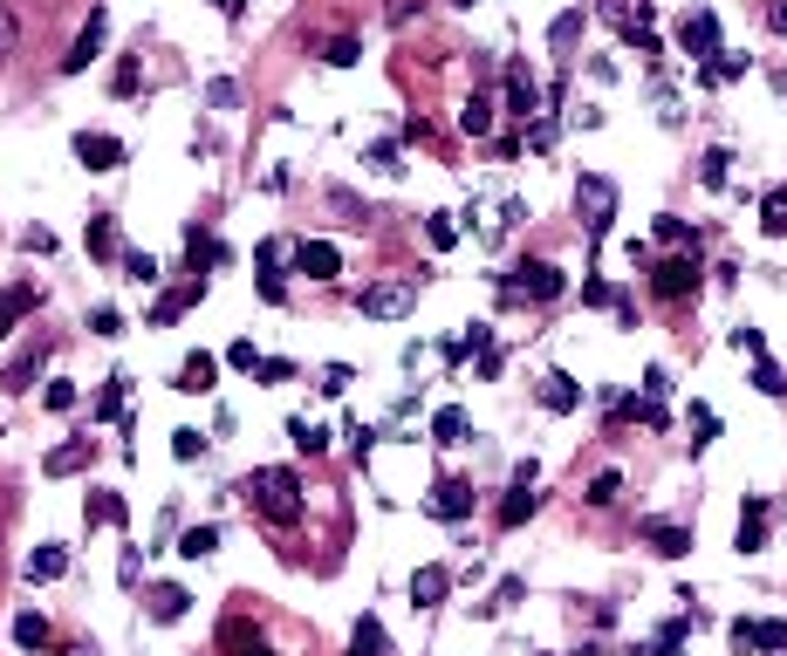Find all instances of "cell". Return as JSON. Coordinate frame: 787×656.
Segmentation results:
<instances>
[{
	"instance_id": "obj_25",
	"label": "cell",
	"mask_w": 787,
	"mask_h": 656,
	"mask_svg": "<svg viewBox=\"0 0 787 656\" xmlns=\"http://www.w3.org/2000/svg\"><path fill=\"white\" fill-rule=\"evenodd\" d=\"M185 608H192L185 588H172V582H157V588H151V623H178Z\"/></svg>"
},
{
	"instance_id": "obj_23",
	"label": "cell",
	"mask_w": 787,
	"mask_h": 656,
	"mask_svg": "<svg viewBox=\"0 0 787 656\" xmlns=\"http://www.w3.org/2000/svg\"><path fill=\"white\" fill-rule=\"evenodd\" d=\"M349 656H390V636H384L377 615H364V623L349 629Z\"/></svg>"
},
{
	"instance_id": "obj_21",
	"label": "cell",
	"mask_w": 787,
	"mask_h": 656,
	"mask_svg": "<svg viewBox=\"0 0 787 656\" xmlns=\"http://www.w3.org/2000/svg\"><path fill=\"white\" fill-rule=\"evenodd\" d=\"M42 362H49V349H28V356H14L8 369H0V390H28L34 377H42Z\"/></svg>"
},
{
	"instance_id": "obj_27",
	"label": "cell",
	"mask_w": 787,
	"mask_h": 656,
	"mask_svg": "<svg viewBox=\"0 0 787 656\" xmlns=\"http://www.w3.org/2000/svg\"><path fill=\"white\" fill-rule=\"evenodd\" d=\"M760 233H767V239H787V185H774V192L760 198Z\"/></svg>"
},
{
	"instance_id": "obj_16",
	"label": "cell",
	"mask_w": 787,
	"mask_h": 656,
	"mask_svg": "<svg viewBox=\"0 0 787 656\" xmlns=\"http://www.w3.org/2000/svg\"><path fill=\"white\" fill-rule=\"evenodd\" d=\"M103 41H110V14L96 8V14H90V28L75 34V49H69V69H90V62L103 55Z\"/></svg>"
},
{
	"instance_id": "obj_22",
	"label": "cell",
	"mask_w": 787,
	"mask_h": 656,
	"mask_svg": "<svg viewBox=\"0 0 787 656\" xmlns=\"http://www.w3.org/2000/svg\"><path fill=\"white\" fill-rule=\"evenodd\" d=\"M185 260H192V274H200V280H206V274H213V267L226 260V246H219L213 233H192V239H185Z\"/></svg>"
},
{
	"instance_id": "obj_38",
	"label": "cell",
	"mask_w": 787,
	"mask_h": 656,
	"mask_svg": "<svg viewBox=\"0 0 787 656\" xmlns=\"http://www.w3.org/2000/svg\"><path fill=\"white\" fill-rule=\"evenodd\" d=\"M760 649H774V656H787V623L774 615V623H754V656Z\"/></svg>"
},
{
	"instance_id": "obj_24",
	"label": "cell",
	"mask_w": 787,
	"mask_h": 656,
	"mask_svg": "<svg viewBox=\"0 0 787 656\" xmlns=\"http://www.w3.org/2000/svg\"><path fill=\"white\" fill-rule=\"evenodd\" d=\"M493 123H500L493 116V96H466V110H459V131L466 137H493Z\"/></svg>"
},
{
	"instance_id": "obj_34",
	"label": "cell",
	"mask_w": 787,
	"mask_h": 656,
	"mask_svg": "<svg viewBox=\"0 0 787 656\" xmlns=\"http://www.w3.org/2000/svg\"><path fill=\"white\" fill-rule=\"evenodd\" d=\"M698 75H705V82H739V75H746V55H739V49H719Z\"/></svg>"
},
{
	"instance_id": "obj_10",
	"label": "cell",
	"mask_w": 787,
	"mask_h": 656,
	"mask_svg": "<svg viewBox=\"0 0 787 656\" xmlns=\"http://www.w3.org/2000/svg\"><path fill=\"white\" fill-rule=\"evenodd\" d=\"M767 513H774L767 500H746V506H739V526H733V547H739V554H760V547H767Z\"/></svg>"
},
{
	"instance_id": "obj_35",
	"label": "cell",
	"mask_w": 787,
	"mask_h": 656,
	"mask_svg": "<svg viewBox=\"0 0 787 656\" xmlns=\"http://www.w3.org/2000/svg\"><path fill=\"white\" fill-rule=\"evenodd\" d=\"M521 595H528V582H521V574H507V582H500V588L480 602V615H507V608H514Z\"/></svg>"
},
{
	"instance_id": "obj_40",
	"label": "cell",
	"mask_w": 787,
	"mask_h": 656,
	"mask_svg": "<svg viewBox=\"0 0 787 656\" xmlns=\"http://www.w3.org/2000/svg\"><path fill=\"white\" fill-rule=\"evenodd\" d=\"M357 55H364V41H357V34H336L329 49H323V62H329V69H349Z\"/></svg>"
},
{
	"instance_id": "obj_7",
	"label": "cell",
	"mask_w": 787,
	"mask_h": 656,
	"mask_svg": "<svg viewBox=\"0 0 787 656\" xmlns=\"http://www.w3.org/2000/svg\"><path fill=\"white\" fill-rule=\"evenodd\" d=\"M472 500H480V492H472V479H439V485H431V500H425V513L446 520V526H459V520L472 513Z\"/></svg>"
},
{
	"instance_id": "obj_54",
	"label": "cell",
	"mask_w": 787,
	"mask_h": 656,
	"mask_svg": "<svg viewBox=\"0 0 787 656\" xmlns=\"http://www.w3.org/2000/svg\"><path fill=\"white\" fill-rule=\"evenodd\" d=\"M110 90H116V96H137V62H116V75H110Z\"/></svg>"
},
{
	"instance_id": "obj_44",
	"label": "cell",
	"mask_w": 787,
	"mask_h": 656,
	"mask_svg": "<svg viewBox=\"0 0 787 656\" xmlns=\"http://www.w3.org/2000/svg\"><path fill=\"white\" fill-rule=\"evenodd\" d=\"M200 451H206V438H200V431H172V459H178V465H192Z\"/></svg>"
},
{
	"instance_id": "obj_47",
	"label": "cell",
	"mask_w": 787,
	"mask_h": 656,
	"mask_svg": "<svg viewBox=\"0 0 787 656\" xmlns=\"http://www.w3.org/2000/svg\"><path fill=\"white\" fill-rule=\"evenodd\" d=\"M733 349H739V356H754V362H767V336H760V328H739Z\"/></svg>"
},
{
	"instance_id": "obj_43",
	"label": "cell",
	"mask_w": 787,
	"mask_h": 656,
	"mask_svg": "<svg viewBox=\"0 0 787 656\" xmlns=\"http://www.w3.org/2000/svg\"><path fill=\"white\" fill-rule=\"evenodd\" d=\"M425 226H431V246H439V254H446V246H459V219L452 213H431Z\"/></svg>"
},
{
	"instance_id": "obj_11",
	"label": "cell",
	"mask_w": 787,
	"mask_h": 656,
	"mask_svg": "<svg viewBox=\"0 0 787 656\" xmlns=\"http://www.w3.org/2000/svg\"><path fill=\"white\" fill-rule=\"evenodd\" d=\"M295 267H301L308 280H336V274H343V254H336L329 239H301V246H295Z\"/></svg>"
},
{
	"instance_id": "obj_3",
	"label": "cell",
	"mask_w": 787,
	"mask_h": 656,
	"mask_svg": "<svg viewBox=\"0 0 787 656\" xmlns=\"http://www.w3.org/2000/svg\"><path fill=\"white\" fill-rule=\"evenodd\" d=\"M562 287H569V280H562V267H555V260H521L514 274H507L500 295H507V301H555Z\"/></svg>"
},
{
	"instance_id": "obj_49",
	"label": "cell",
	"mask_w": 787,
	"mask_h": 656,
	"mask_svg": "<svg viewBox=\"0 0 787 656\" xmlns=\"http://www.w3.org/2000/svg\"><path fill=\"white\" fill-rule=\"evenodd\" d=\"M754 390H767V397H780V390H787V377H780V369H774V362H754Z\"/></svg>"
},
{
	"instance_id": "obj_8",
	"label": "cell",
	"mask_w": 787,
	"mask_h": 656,
	"mask_svg": "<svg viewBox=\"0 0 787 656\" xmlns=\"http://www.w3.org/2000/svg\"><path fill=\"white\" fill-rule=\"evenodd\" d=\"M637 541H651L657 554H672V561H678V554H692V526H678V520H657V513H644V520H637Z\"/></svg>"
},
{
	"instance_id": "obj_53",
	"label": "cell",
	"mask_w": 787,
	"mask_h": 656,
	"mask_svg": "<svg viewBox=\"0 0 787 656\" xmlns=\"http://www.w3.org/2000/svg\"><path fill=\"white\" fill-rule=\"evenodd\" d=\"M226 362H233V369H260V362H267V356H260V349H254V342H233V349H226Z\"/></svg>"
},
{
	"instance_id": "obj_56",
	"label": "cell",
	"mask_w": 787,
	"mask_h": 656,
	"mask_svg": "<svg viewBox=\"0 0 787 656\" xmlns=\"http://www.w3.org/2000/svg\"><path fill=\"white\" fill-rule=\"evenodd\" d=\"M726 643H733L739 656H754V623H733V629H726Z\"/></svg>"
},
{
	"instance_id": "obj_42",
	"label": "cell",
	"mask_w": 787,
	"mask_h": 656,
	"mask_svg": "<svg viewBox=\"0 0 787 656\" xmlns=\"http://www.w3.org/2000/svg\"><path fill=\"white\" fill-rule=\"evenodd\" d=\"M616 492H623V479L616 472H596V479H589V506H616Z\"/></svg>"
},
{
	"instance_id": "obj_50",
	"label": "cell",
	"mask_w": 787,
	"mask_h": 656,
	"mask_svg": "<svg viewBox=\"0 0 787 656\" xmlns=\"http://www.w3.org/2000/svg\"><path fill=\"white\" fill-rule=\"evenodd\" d=\"M726 164H733L726 151H705V172H698V178H705V185H713V192H719V185H726Z\"/></svg>"
},
{
	"instance_id": "obj_32",
	"label": "cell",
	"mask_w": 787,
	"mask_h": 656,
	"mask_svg": "<svg viewBox=\"0 0 787 656\" xmlns=\"http://www.w3.org/2000/svg\"><path fill=\"white\" fill-rule=\"evenodd\" d=\"M582 21H589L582 8H569V14H555V28H548V49H555V55H569V49H575V34H582Z\"/></svg>"
},
{
	"instance_id": "obj_28",
	"label": "cell",
	"mask_w": 787,
	"mask_h": 656,
	"mask_svg": "<svg viewBox=\"0 0 787 656\" xmlns=\"http://www.w3.org/2000/svg\"><path fill=\"white\" fill-rule=\"evenodd\" d=\"M692 629H698V608H685V615H672V623H664V629H657V643H651V649H657V656H678V643H685Z\"/></svg>"
},
{
	"instance_id": "obj_46",
	"label": "cell",
	"mask_w": 787,
	"mask_h": 656,
	"mask_svg": "<svg viewBox=\"0 0 787 656\" xmlns=\"http://www.w3.org/2000/svg\"><path fill=\"white\" fill-rule=\"evenodd\" d=\"M692 431H698V444H713V438H719V418H713L705 403H692ZM698 444H692V451H698Z\"/></svg>"
},
{
	"instance_id": "obj_26",
	"label": "cell",
	"mask_w": 787,
	"mask_h": 656,
	"mask_svg": "<svg viewBox=\"0 0 787 656\" xmlns=\"http://www.w3.org/2000/svg\"><path fill=\"white\" fill-rule=\"evenodd\" d=\"M507 110H514L521 123L541 110V90H534V75H528V69H514V82H507Z\"/></svg>"
},
{
	"instance_id": "obj_41",
	"label": "cell",
	"mask_w": 787,
	"mask_h": 656,
	"mask_svg": "<svg viewBox=\"0 0 787 656\" xmlns=\"http://www.w3.org/2000/svg\"><path fill=\"white\" fill-rule=\"evenodd\" d=\"M124 390H131L124 377H110V383H103V397H96V418H124Z\"/></svg>"
},
{
	"instance_id": "obj_52",
	"label": "cell",
	"mask_w": 787,
	"mask_h": 656,
	"mask_svg": "<svg viewBox=\"0 0 787 656\" xmlns=\"http://www.w3.org/2000/svg\"><path fill=\"white\" fill-rule=\"evenodd\" d=\"M14 41H21V28H14V8H0V62L14 55Z\"/></svg>"
},
{
	"instance_id": "obj_4",
	"label": "cell",
	"mask_w": 787,
	"mask_h": 656,
	"mask_svg": "<svg viewBox=\"0 0 787 656\" xmlns=\"http://www.w3.org/2000/svg\"><path fill=\"white\" fill-rule=\"evenodd\" d=\"M357 301H364L370 321H398V315L418 308V280H377V287H364Z\"/></svg>"
},
{
	"instance_id": "obj_1",
	"label": "cell",
	"mask_w": 787,
	"mask_h": 656,
	"mask_svg": "<svg viewBox=\"0 0 787 656\" xmlns=\"http://www.w3.org/2000/svg\"><path fill=\"white\" fill-rule=\"evenodd\" d=\"M247 500H254V513H260L267 526H295V520H301V479H295L288 465H260V472L247 479Z\"/></svg>"
},
{
	"instance_id": "obj_33",
	"label": "cell",
	"mask_w": 787,
	"mask_h": 656,
	"mask_svg": "<svg viewBox=\"0 0 787 656\" xmlns=\"http://www.w3.org/2000/svg\"><path fill=\"white\" fill-rule=\"evenodd\" d=\"M90 451H96V444H62V451H49V479L83 472V465H90Z\"/></svg>"
},
{
	"instance_id": "obj_9",
	"label": "cell",
	"mask_w": 787,
	"mask_h": 656,
	"mask_svg": "<svg viewBox=\"0 0 787 656\" xmlns=\"http://www.w3.org/2000/svg\"><path fill=\"white\" fill-rule=\"evenodd\" d=\"M219 383V356H206V349H192L185 362H178V397H206Z\"/></svg>"
},
{
	"instance_id": "obj_37",
	"label": "cell",
	"mask_w": 787,
	"mask_h": 656,
	"mask_svg": "<svg viewBox=\"0 0 787 656\" xmlns=\"http://www.w3.org/2000/svg\"><path fill=\"white\" fill-rule=\"evenodd\" d=\"M90 254H96V260H116V219H110V213L90 219Z\"/></svg>"
},
{
	"instance_id": "obj_12",
	"label": "cell",
	"mask_w": 787,
	"mask_h": 656,
	"mask_svg": "<svg viewBox=\"0 0 787 656\" xmlns=\"http://www.w3.org/2000/svg\"><path fill=\"white\" fill-rule=\"evenodd\" d=\"M446 595H452V567L431 561V567H418V574H411V608H439Z\"/></svg>"
},
{
	"instance_id": "obj_14",
	"label": "cell",
	"mask_w": 787,
	"mask_h": 656,
	"mask_svg": "<svg viewBox=\"0 0 787 656\" xmlns=\"http://www.w3.org/2000/svg\"><path fill=\"white\" fill-rule=\"evenodd\" d=\"M541 403L555 410V418L582 410V390H575V377H569V369H548V377H541Z\"/></svg>"
},
{
	"instance_id": "obj_18",
	"label": "cell",
	"mask_w": 787,
	"mask_h": 656,
	"mask_svg": "<svg viewBox=\"0 0 787 656\" xmlns=\"http://www.w3.org/2000/svg\"><path fill=\"white\" fill-rule=\"evenodd\" d=\"M62 574H69V547H62V541H49V547L28 554V582H62Z\"/></svg>"
},
{
	"instance_id": "obj_39",
	"label": "cell",
	"mask_w": 787,
	"mask_h": 656,
	"mask_svg": "<svg viewBox=\"0 0 787 656\" xmlns=\"http://www.w3.org/2000/svg\"><path fill=\"white\" fill-rule=\"evenodd\" d=\"M288 438L308 451V459H315V451H329V431H323V424H308V418H295V424H288Z\"/></svg>"
},
{
	"instance_id": "obj_57",
	"label": "cell",
	"mask_w": 787,
	"mask_h": 656,
	"mask_svg": "<svg viewBox=\"0 0 787 656\" xmlns=\"http://www.w3.org/2000/svg\"><path fill=\"white\" fill-rule=\"evenodd\" d=\"M664 390H672V377H664V369H644V397H657V403H664Z\"/></svg>"
},
{
	"instance_id": "obj_48",
	"label": "cell",
	"mask_w": 787,
	"mask_h": 656,
	"mask_svg": "<svg viewBox=\"0 0 787 656\" xmlns=\"http://www.w3.org/2000/svg\"><path fill=\"white\" fill-rule=\"evenodd\" d=\"M42 403H49V410H75V383H62V377L42 383Z\"/></svg>"
},
{
	"instance_id": "obj_6",
	"label": "cell",
	"mask_w": 787,
	"mask_h": 656,
	"mask_svg": "<svg viewBox=\"0 0 787 656\" xmlns=\"http://www.w3.org/2000/svg\"><path fill=\"white\" fill-rule=\"evenodd\" d=\"M651 295L657 301H692L698 295V260H685V254L678 260H657L651 267Z\"/></svg>"
},
{
	"instance_id": "obj_17",
	"label": "cell",
	"mask_w": 787,
	"mask_h": 656,
	"mask_svg": "<svg viewBox=\"0 0 787 656\" xmlns=\"http://www.w3.org/2000/svg\"><path fill=\"white\" fill-rule=\"evenodd\" d=\"M192 301H206V280H200V274H192L185 287H172V295H157V301H151V321H178Z\"/></svg>"
},
{
	"instance_id": "obj_13",
	"label": "cell",
	"mask_w": 787,
	"mask_h": 656,
	"mask_svg": "<svg viewBox=\"0 0 787 656\" xmlns=\"http://www.w3.org/2000/svg\"><path fill=\"white\" fill-rule=\"evenodd\" d=\"M75 157H83L90 172H116V164H124V144L103 137V131H83V137H75Z\"/></svg>"
},
{
	"instance_id": "obj_55",
	"label": "cell",
	"mask_w": 787,
	"mask_h": 656,
	"mask_svg": "<svg viewBox=\"0 0 787 656\" xmlns=\"http://www.w3.org/2000/svg\"><path fill=\"white\" fill-rule=\"evenodd\" d=\"M90 328H96V336H116V328H124V315H116V308H96Z\"/></svg>"
},
{
	"instance_id": "obj_51",
	"label": "cell",
	"mask_w": 787,
	"mask_h": 656,
	"mask_svg": "<svg viewBox=\"0 0 787 656\" xmlns=\"http://www.w3.org/2000/svg\"><path fill=\"white\" fill-rule=\"evenodd\" d=\"M124 274H131V280H144V287H151V280H157V260H151V254H124Z\"/></svg>"
},
{
	"instance_id": "obj_29",
	"label": "cell",
	"mask_w": 787,
	"mask_h": 656,
	"mask_svg": "<svg viewBox=\"0 0 787 656\" xmlns=\"http://www.w3.org/2000/svg\"><path fill=\"white\" fill-rule=\"evenodd\" d=\"M34 308V287H0V336H14V321Z\"/></svg>"
},
{
	"instance_id": "obj_59",
	"label": "cell",
	"mask_w": 787,
	"mask_h": 656,
	"mask_svg": "<svg viewBox=\"0 0 787 656\" xmlns=\"http://www.w3.org/2000/svg\"><path fill=\"white\" fill-rule=\"evenodd\" d=\"M774 96H780V103H787V69H774Z\"/></svg>"
},
{
	"instance_id": "obj_2",
	"label": "cell",
	"mask_w": 787,
	"mask_h": 656,
	"mask_svg": "<svg viewBox=\"0 0 787 656\" xmlns=\"http://www.w3.org/2000/svg\"><path fill=\"white\" fill-rule=\"evenodd\" d=\"M575 213H582L589 239H603V233L616 226V185H610L603 172H582V178H575Z\"/></svg>"
},
{
	"instance_id": "obj_5",
	"label": "cell",
	"mask_w": 787,
	"mask_h": 656,
	"mask_svg": "<svg viewBox=\"0 0 787 656\" xmlns=\"http://www.w3.org/2000/svg\"><path fill=\"white\" fill-rule=\"evenodd\" d=\"M678 49H685L692 62H713V55H719V14H713V8H692V14L678 21Z\"/></svg>"
},
{
	"instance_id": "obj_19",
	"label": "cell",
	"mask_w": 787,
	"mask_h": 656,
	"mask_svg": "<svg viewBox=\"0 0 787 656\" xmlns=\"http://www.w3.org/2000/svg\"><path fill=\"white\" fill-rule=\"evenodd\" d=\"M219 643H226V649H233V656H274V649H267V643H260V629H254V623H247V615H233V623H226V629H219Z\"/></svg>"
},
{
	"instance_id": "obj_15",
	"label": "cell",
	"mask_w": 787,
	"mask_h": 656,
	"mask_svg": "<svg viewBox=\"0 0 787 656\" xmlns=\"http://www.w3.org/2000/svg\"><path fill=\"white\" fill-rule=\"evenodd\" d=\"M83 520H90V526H124V520H131V506H124V492H110V485H96L90 500H83Z\"/></svg>"
},
{
	"instance_id": "obj_58",
	"label": "cell",
	"mask_w": 787,
	"mask_h": 656,
	"mask_svg": "<svg viewBox=\"0 0 787 656\" xmlns=\"http://www.w3.org/2000/svg\"><path fill=\"white\" fill-rule=\"evenodd\" d=\"M767 28H774V34L787 41V0H774V8H767Z\"/></svg>"
},
{
	"instance_id": "obj_30",
	"label": "cell",
	"mask_w": 787,
	"mask_h": 656,
	"mask_svg": "<svg viewBox=\"0 0 787 656\" xmlns=\"http://www.w3.org/2000/svg\"><path fill=\"white\" fill-rule=\"evenodd\" d=\"M472 424H466V410L459 403H446V410H431V438H439V444H459Z\"/></svg>"
},
{
	"instance_id": "obj_31",
	"label": "cell",
	"mask_w": 787,
	"mask_h": 656,
	"mask_svg": "<svg viewBox=\"0 0 787 656\" xmlns=\"http://www.w3.org/2000/svg\"><path fill=\"white\" fill-rule=\"evenodd\" d=\"M534 485H514V492H507V500H500V526H521V520H534Z\"/></svg>"
},
{
	"instance_id": "obj_45",
	"label": "cell",
	"mask_w": 787,
	"mask_h": 656,
	"mask_svg": "<svg viewBox=\"0 0 787 656\" xmlns=\"http://www.w3.org/2000/svg\"><path fill=\"white\" fill-rule=\"evenodd\" d=\"M657 239H672V246H692L698 233H692V226H685L678 213H664V219H657Z\"/></svg>"
},
{
	"instance_id": "obj_36",
	"label": "cell",
	"mask_w": 787,
	"mask_h": 656,
	"mask_svg": "<svg viewBox=\"0 0 787 656\" xmlns=\"http://www.w3.org/2000/svg\"><path fill=\"white\" fill-rule=\"evenodd\" d=\"M213 547H219V526H185V541H178L185 561H206Z\"/></svg>"
},
{
	"instance_id": "obj_20",
	"label": "cell",
	"mask_w": 787,
	"mask_h": 656,
	"mask_svg": "<svg viewBox=\"0 0 787 656\" xmlns=\"http://www.w3.org/2000/svg\"><path fill=\"white\" fill-rule=\"evenodd\" d=\"M14 643H21V649H49V643H55L49 615H42V608H21V615H14Z\"/></svg>"
}]
</instances>
